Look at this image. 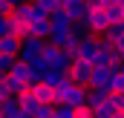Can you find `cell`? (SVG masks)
<instances>
[{
    "label": "cell",
    "instance_id": "obj_14",
    "mask_svg": "<svg viewBox=\"0 0 124 118\" xmlns=\"http://www.w3.org/2000/svg\"><path fill=\"white\" fill-rule=\"evenodd\" d=\"M6 17H9V32H12V35H17L20 40L32 35V32H29V23H23V20H17V17H12V15H6Z\"/></svg>",
    "mask_w": 124,
    "mask_h": 118
},
{
    "label": "cell",
    "instance_id": "obj_29",
    "mask_svg": "<svg viewBox=\"0 0 124 118\" xmlns=\"http://www.w3.org/2000/svg\"><path fill=\"white\" fill-rule=\"evenodd\" d=\"M118 9H121V12H124V0H118Z\"/></svg>",
    "mask_w": 124,
    "mask_h": 118
},
{
    "label": "cell",
    "instance_id": "obj_23",
    "mask_svg": "<svg viewBox=\"0 0 124 118\" xmlns=\"http://www.w3.org/2000/svg\"><path fill=\"white\" fill-rule=\"evenodd\" d=\"M75 118H93V110L90 107H75Z\"/></svg>",
    "mask_w": 124,
    "mask_h": 118
},
{
    "label": "cell",
    "instance_id": "obj_27",
    "mask_svg": "<svg viewBox=\"0 0 124 118\" xmlns=\"http://www.w3.org/2000/svg\"><path fill=\"white\" fill-rule=\"evenodd\" d=\"M113 118H124V110H116V112H113Z\"/></svg>",
    "mask_w": 124,
    "mask_h": 118
},
{
    "label": "cell",
    "instance_id": "obj_16",
    "mask_svg": "<svg viewBox=\"0 0 124 118\" xmlns=\"http://www.w3.org/2000/svg\"><path fill=\"white\" fill-rule=\"evenodd\" d=\"M17 63V55H9V52H0V78H6L12 72V66Z\"/></svg>",
    "mask_w": 124,
    "mask_h": 118
},
{
    "label": "cell",
    "instance_id": "obj_1",
    "mask_svg": "<svg viewBox=\"0 0 124 118\" xmlns=\"http://www.w3.org/2000/svg\"><path fill=\"white\" fill-rule=\"evenodd\" d=\"M87 95H90V87H81L75 81H66L61 89H58V98L69 107H87Z\"/></svg>",
    "mask_w": 124,
    "mask_h": 118
},
{
    "label": "cell",
    "instance_id": "obj_2",
    "mask_svg": "<svg viewBox=\"0 0 124 118\" xmlns=\"http://www.w3.org/2000/svg\"><path fill=\"white\" fill-rule=\"evenodd\" d=\"M75 23H81L84 29H90L93 35H104L107 26H110L107 12H104V9H98V6H90V9H87V15H84L81 20H75Z\"/></svg>",
    "mask_w": 124,
    "mask_h": 118
},
{
    "label": "cell",
    "instance_id": "obj_25",
    "mask_svg": "<svg viewBox=\"0 0 124 118\" xmlns=\"http://www.w3.org/2000/svg\"><path fill=\"white\" fill-rule=\"evenodd\" d=\"M12 9H15V6H12L9 0H0V15H12Z\"/></svg>",
    "mask_w": 124,
    "mask_h": 118
},
{
    "label": "cell",
    "instance_id": "obj_11",
    "mask_svg": "<svg viewBox=\"0 0 124 118\" xmlns=\"http://www.w3.org/2000/svg\"><path fill=\"white\" fill-rule=\"evenodd\" d=\"M0 112H3V118H26L23 110H20V101H17V98H6V101H0Z\"/></svg>",
    "mask_w": 124,
    "mask_h": 118
},
{
    "label": "cell",
    "instance_id": "obj_13",
    "mask_svg": "<svg viewBox=\"0 0 124 118\" xmlns=\"http://www.w3.org/2000/svg\"><path fill=\"white\" fill-rule=\"evenodd\" d=\"M0 52L17 55V52H20V37H17V35H12V32H9V35H3V37H0Z\"/></svg>",
    "mask_w": 124,
    "mask_h": 118
},
{
    "label": "cell",
    "instance_id": "obj_6",
    "mask_svg": "<svg viewBox=\"0 0 124 118\" xmlns=\"http://www.w3.org/2000/svg\"><path fill=\"white\" fill-rule=\"evenodd\" d=\"M98 52H101V37H98V35H84V37H81V46H78V58L95 63Z\"/></svg>",
    "mask_w": 124,
    "mask_h": 118
},
{
    "label": "cell",
    "instance_id": "obj_17",
    "mask_svg": "<svg viewBox=\"0 0 124 118\" xmlns=\"http://www.w3.org/2000/svg\"><path fill=\"white\" fill-rule=\"evenodd\" d=\"M113 112H116V107L110 104V98H107L104 104H98V107H93V118H113Z\"/></svg>",
    "mask_w": 124,
    "mask_h": 118
},
{
    "label": "cell",
    "instance_id": "obj_22",
    "mask_svg": "<svg viewBox=\"0 0 124 118\" xmlns=\"http://www.w3.org/2000/svg\"><path fill=\"white\" fill-rule=\"evenodd\" d=\"M6 98H15V95L9 92V84H6V78H0V101H6Z\"/></svg>",
    "mask_w": 124,
    "mask_h": 118
},
{
    "label": "cell",
    "instance_id": "obj_3",
    "mask_svg": "<svg viewBox=\"0 0 124 118\" xmlns=\"http://www.w3.org/2000/svg\"><path fill=\"white\" fill-rule=\"evenodd\" d=\"M121 66V63H118ZM118 66H93V75H90V89H113V75L118 72Z\"/></svg>",
    "mask_w": 124,
    "mask_h": 118
},
{
    "label": "cell",
    "instance_id": "obj_8",
    "mask_svg": "<svg viewBox=\"0 0 124 118\" xmlns=\"http://www.w3.org/2000/svg\"><path fill=\"white\" fill-rule=\"evenodd\" d=\"M61 9L72 17V20H81V17L87 15L90 3H87V0H61Z\"/></svg>",
    "mask_w": 124,
    "mask_h": 118
},
{
    "label": "cell",
    "instance_id": "obj_12",
    "mask_svg": "<svg viewBox=\"0 0 124 118\" xmlns=\"http://www.w3.org/2000/svg\"><path fill=\"white\" fill-rule=\"evenodd\" d=\"M29 32L35 35V37H49V32H52V23H49V17H40V20H32L29 23Z\"/></svg>",
    "mask_w": 124,
    "mask_h": 118
},
{
    "label": "cell",
    "instance_id": "obj_20",
    "mask_svg": "<svg viewBox=\"0 0 124 118\" xmlns=\"http://www.w3.org/2000/svg\"><path fill=\"white\" fill-rule=\"evenodd\" d=\"M104 12H107V20H110V23H124V12L118 6H110V9H104Z\"/></svg>",
    "mask_w": 124,
    "mask_h": 118
},
{
    "label": "cell",
    "instance_id": "obj_9",
    "mask_svg": "<svg viewBox=\"0 0 124 118\" xmlns=\"http://www.w3.org/2000/svg\"><path fill=\"white\" fill-rule=\"evenodd\" d=\"M49 23H52V32H69L75 20H72V17L63 12V9H55V12L49 15Z\"/></svg>",
    "mask_w": 124,
    "mask_h": 118
},
{
    "label": "cell",
    "instance_id": "obj_5",
    "mask_svg": "<svg viewBox=\"0 0 124 118\" xmlns=\"http://www.w3.org/2000/svg\"><path fill=\"white\" fill-rule=\"evenodd\" d=\"M66 75H69V81H75V84H81V87H90L93 63H90V60H81V58H75V60H72V66L66 69Z\"/></svg>",
    "mask_w": 124,
    "mask_h": 118
},
{
    "label": "cell",
    "instance_id": "obj_30",
    "mask_svg": "<svg viewBox=\"0 0 124 118\" xmlns=\"http://www.w3.org/2000/svg\"><path fill=\"white\" fill-rule=\"evenodd\" d=\"M0 118H3V112H0Z\"/></svg>",
    "mask_w": 124,
    "mask_h": 118
},
{
    "label": "cell",
    "instance_id": "obj_19",
    "mask_svg": "<svg viewBox=\"0 0 124 118\" xmlns=\"http://www.w3.org/2000/svg\"><path fill=\"white\" fill-rule=\"evenodd\" d=\"M110 92H124V63L118 66V72L113 75V89Z\"/></svg>",
    "mask_w": 124,
    "mask_h": 118
},
{
    "label": "cell",
    "instance_id": "obj_4",
    "mask_svg": "<svg viewBox=\"0 0 124 118\" xmlns=\"http://www.w3.org/2000/svg\"><path fill=\"white\" fill-rule=\"evenodd\" d=\"M43 46H46V43H43V37L29 35V37H23V40H20V52H17V58L29 63V60H35V58H40V55H43Z\"/></svg>",
    "mask_w": 124,
    "mask_h": 118
},
{
    "label": "cell",
    "instance_id": "obj_7",
    "mask_svg": "<svg viewBox=\"0 0 124 118\" xmlns=\"http://www.w3.org/2000/svg\"><path fill=\"white\" fill-rule=\"evenodd\" d=\"M32 95L38 98V104H61V98H58V92L52 87H46L43 81H38V84H32Z\"/></svg>",
    "mask_w": 124,
    "mask_h": 118
},
{
    "label": "cell",
    "instance_id": "obj_18",
    "mask_svg": "<svg viewBox=\"0 0 124 118\" xmlns=\"http://www.w3.org/2000/svg\"><path fill=\"white\" fill-rule=\"evenodd\" d=\"M52 118H75V107H69V104H55V112H52Z\"/></svg>",
    "mask_w": 124,
    "mask_h": 118
},
{
    "label": "cell",
    "instance_id": "obj_24",
    "mask_svg": "<svg viewBox=\"0 0 124 118\" xmlns=\"http://www.w3.org/2000/svg\"><path fill=\"white\" fill-rule=\"evenodd\" d=\"M3 35H9V17L6 15H0V37Z\"/></svg>",
    "mask_w": 124,
    "mask_h": 118
},
{
    "label": "cell",
    "instance_id": "obj_15",
    "mask_svg": "<svg viewBox=\"0 0 124 118\" xmlns=\"http://www.w3.org/2000/svg\"><path fill=\"white\" fill-rule=\"evenodd\" d=\"M6 84H9V92H12L15 98H17L23 89H29V84H26L23 78H17V75H6Z\"/></svg>",
    "mask_w": 124,
    "mask_h": 118
},
{
    "label": "cell",
    "instance_id": "obj_10",
    "mask_svg": "<svg viewBox=\"0 0 124 118\" xmlns=\"http://www.w3.org/2000/svg\"><path fill=\"white\" fill-rule=\"evenodd\" d=\"M66 81H69V75L61 72V69H46V72H43V84H46V87H52L55 92H58Z\"/></svg>",
    "mask_w": 124,
    "mask_h": 118
},
{
    "label": "cell",
    "instance_id": "obj_21",
    "mask_svg": "<svg viewBox=\"0 0 124 118\" xmlns=\"http://www.w3.org/2000/svg\"><path fill=\"white\" fill-rule=\"evenodd\" d=\"M110 104L116 110H124V92H110Z\"/></svg>",
    "mask_w": 124,
    "mask_h": 118
},
{
    "label": "cell",
    "instance_id": "obj_26",
    "mask_svg": "<svg viewBox=\"0 0 124 118\" xmlns=\"http://www.w3.org/2000/svg\"><path fill=\"white\" fill-rule=\"evenodd\" d=\"M113 46H116V52H121V49H124V32L116 37V40H113Z\"/></svg>",
    "mask_w": 124,
    "mask_h": 118
},
{
    "label": "cell",
    "instance_id": "obj_28",
    "mask_svg": "<svg viewBox=\"0 0 124 118\" xmlns=\"http://www.w3.org/2000/svg\"><path fill=\"white\" fill-rule=\"evenodd\" d=\"M9 3H12V6H17V3H23V0H9Z\"/></svg>",
    "mask_w": 124,
    "mask_h": 118
}]
</instances>
